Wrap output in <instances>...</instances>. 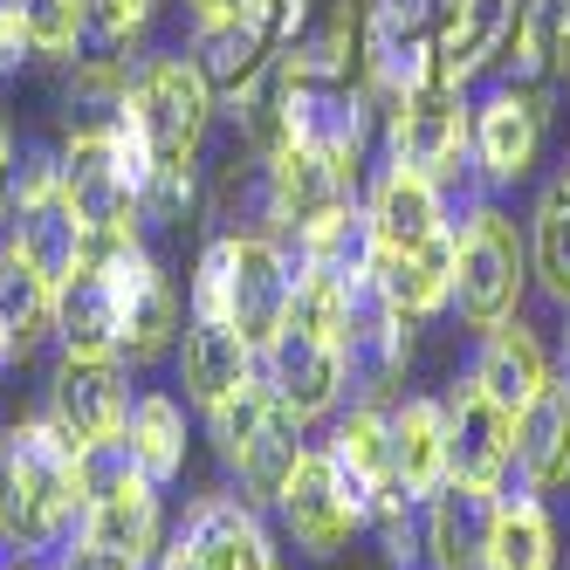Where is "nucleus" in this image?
<instances>
[{"instance_id":"obj_1","label":"nucleus","mask_w":570,"mask_h":570,"mask_svg":"<svg viewBox=\"0 0 570 570\" xmlns=\"http://www.w3.org/2000/svg\"><path fill=\"white\" fill-rule=\"evenodd\" d=\"M83 502L90 454H76L49 413L0 426V557L56 563L83 537Z\"/></svg>"},{"instance_id":"obj_2","label":"nucleus","mask_w":570,"mask_h":570,"mask_svg":"<svg viewBox=\"0 0 570 570\" xmlns=\"http://www.w3.org/2000/svg\"><path fill=\"white\" fill-rule=\"evenodd\" d=\"M125 117L145 131L151 166H158L145 220H179L193 207V173H199V151H207V131L220 117V90L207 83V69H199L186 49H158V56L131 62Z\"/></svg>"},{"instance_id":"obj_3","label":"nucleus","mask_w":570,"mask_h":570,"mask_svg":"<svg viewBox=\"0 0 570 570\" xmlns=\"http://www.w3.org/2000/svg\"><path fill=\"white\" fill-rule=\"evenodd\" d=\"M289 296H296V255L282 234L262 227H220L193 262V316L227 323L255 351H268L289 323Z\"/></svg>"},{"instance_id":"obj_4","label":"nucleus","mask_w":570,"mask_h":570,"mask_svg":"<svg viewBox=\"0 0 570 570\" xmlns=\"http://www.w3.org/2000/svg\"><path fill=\"white\" fill-rule=\"evenodd\" d=\"M522 296H529V234L502 199L481 193L454 214V316L481 337L522 316Z\"/></svg>"},{"instance_id":"obj_5","label":"nucleus","mask_w":570,"mask_h":570,"mask_svg":"<svg viewBox=\"0 0 570 570\" xmlns=\"http://www.w3.org/2000/svg\"><path fill=\"white\" fill-rule=\"evenodd\" d=\"M379 151L399 158V166H420L446 186V199L468 193L481 199L474 186V97L461 83H420L405 90L399 104H385V125H379Z\"/></svg>"},{"instance_id":"obj_6","label":"nucleus","mask_w":570,"mask_h":570,"mask_svg":"<svg viewBox=\"0 0 570 570\" xmlns=\"http://www.w3.org/2000/svg\"><path fill=\"white\" fill-rule=\"evenodd\" d=\"M207 426H214V454H220V468H227V481H234V495L255 502V509H275L282 481L296 474L303 446H309V440H303V420L282 413L275 392L255 379L248 392H234L227 405H214Z\"/></svg>"},{"instance_id":"obj_7","label":"nucleus","mask_w":570,"mask_h":570,"mask_svg":"<svg viewBox=\"0 0 570 570\" xmlns=\"http://www.w3.org/2000/svg\"><path fill=\"white\" fill-rule=\"evenodd\" d=\"M14 255H28L56 289L90 262V227L76 214V199L62 186V158L49 145H28L14 166V199H8V227H0Z\"/></svg>"},{"instance_id":"obj_8","label":"nucleus","mask_w":570,"mask_h":570,"mask_svg":"<svg viewBox=\"0 0 570 570\" xmlns=\"http://www.w3.org/2000/svg\"><path fill=\"white\" fill-rule=\"evenodd\" d=\"M158 488L145 468L125 461V446L110 454H90V502H83V550L110 557V563H131L151 570L158 550H166V509H158Z\"/></svg>"},{"instance_id":"obj_9","label":"nucleus","mask_w":570,"mask_h":570,"mask_svg":"<svg viewBox=\"0 0 570 570\" xmlns=\"http://www.w3.org/2000/svg\"><path fill=\"white\" fill-rule=\"evenodd\" d=\"M97 268H104V289H110V309H117V351H125V364L145 372V364L173 357L179 331H186V309H179L166 262H158L145 240H125V248L97 255Z\"/></svg>"},{"instance_id":"obj_10","label":"nucleus","mask_w":570,"mask_h":570,"mask_svg":"<svg viewBox=\"0 0 570 570\" xmlns=\"http://www.w3.org/2000/svg\"><path fill=\"white\" fill-rule=\"evenodd\" d=\"M275 515L309 563L344 557L357 529H372V502H364V488L331 461V446H303L296 474L282 481V495H275Z\"/></svg>"},{"instance_id":"obj_11","label":"nucleus","mask_w":570,"mask_h":570,"mask_svg":"<svg viewBox=\"0 0 570 570\" xmlns=\"http://www.w3.org/2000/svg\"><path fill=\"white\" fill-rule=\"evenodd\" d=\"M49 420L76 454H110L125 440L131 420V364L125 357H83V351H56L49 372Z\"/></svg>"},{"instance_id":"obj_12","label":"nucleus","mask_w":570,"mask_h":570,"mask_svg":"<svg viewBox=\"0 0 570 570\" xmlns=\"http://www.w3.org/2000/svg\"><path fill=\"white\" fill-rule=\"evenodd\" d=\"M543 90L537 83H495L474 104V186L488 199L515 193L543 158Z\"/></svg>"},{"instance_id":"obj_13","label":"nucleus","mask_w":570,"mask_h":570,"mask_svg":"<svg viewBox=\"0 0 570 570\" xmlns=\"http://www.w3.org/2000/svg\"><path fill=\"white\" fill-rule=\"evenodd\" d=\"M262 385L275 392L282 413H296L303 426H316V420H337L344 413L357 372H351V351L344 344H323V337L282 323V337L262 351Z\"/></svg>"},{"instance_id":"obj_14","label":"nucleus","mask_w":570,"mask_h":570,"mask_svg":"<svg viewBox=\"0 0 570 570\" xmlns=\"http://www.w3.org/2000/svg\"><path fill=\"white\" fill-rule=\"evenodd\" d=\"M454 227V199L446 186L420 166H385L364 179V234H372V255H392V248H420V240Z\"/></svg>"},{"instance_id":"obj_15","label":"nucleus","mask_w":570,"mask_h":570,"mask_svg":"<svg viewBox=\"0 0 570 570\" xmlns=\"http://www.w3.org/2000/svg\"><path fill=\"white\" fill-rule=\"evenodd\" d=\"M173 537L199 557V570H282V550L255 502H240L234 488L220 495H193Z\"/></svg>"},{"instance_id":"obj_16","label":"nucleus","mask_w":570,"mask_h":570,"mask_svg":"<svg viewBox=\"0 0 570 570\" xmlns=\"http://www.w3.org/2000/svg\"><path fill=\"white\" fill-rule=\"evenodd\" d=\"M446 405V454H454V481L502 488L515 468V413L502 399H488L474 379H454Z\"/></svg>"},{"instance_id":"obj_17","label":"nucleus","mask_w":570,"mask_h":570,"mask_svg":"<svg viewBox=\"0 0 570 570\" xmlns=\"http://www.w3.org/2000/svg\"><path fill=\"white\" fill-rule=\"evenodd\" d=\"M173 372L186 385V405L193 413H214V405H227L234 392H248L262 379V351L227 331V323H207V316H186L179 331V351H173Z\"/></svg>"},{"instance_id":"obj_18","label":"nucleus","mask_w":570,"mask_h":570,"mask_svg":"<svg viewBox=\"0 0 570 570\" xmlns=\"http://www.w3.org/2000/svg\"><path fill=\"white\" fill-rule=\"evenodd\" d=\"M488 529H495V488L446 481L420 509V557L433 570H488Z\"/></svg>"},{"instance_id":"obj_19","label":"nucleus","mask_w":570,"mask_h":570,"mask_svg":"<svg viewBox=\"0 0 570 570\" xmlns=\"http://www.w3.org/2000/svg\"><path fill=\"white\" fill-rule=\"evenodd\" d=\"M372 282H379V296H385L405 323L446 316V309H454V227L433 234V240H420V248L372 255Z\"/></svg>"},{"instance_id":"obj_20","label":"nucleus","mask_w":570,"mask_h":570,"mask_svg":"<svg viewBox=\"0 0 570 570\" xmlns=\"http://www.w3.org/2000/svg\"><path fill=\"white\" fill-rule=\"evenodd\" d=\"M186 56L207 69V83H214V90H220V104H227L234 90H248L255 76L282 56V49H275V28H268L262 14H199V21H193Z\"/></svg>"},{"instance_id":"obj_21","label":"nucleus","mask_w":570,"mask_h":570,"mask_svg":"<svg viewBox=\"0 0 570 570\" xmlns=\"http://www.w3.org/2000/svg\"><path fill=\"white\" fill-rule=\"evenodd\" d=\"M468 379H474L488 399H502L509 413H522V405L537 399L557 372H550L543 337L529 331L522 316H509V323H495V331H481V337H474V364H468Z\"/></svg>"},{"instance_id":"obj_22","label":"nucleus","mask_w":570,"mask_h":570,"mask_svg":"<svg viewBox=\"0 0 570 570\" xmlns=\"http://www.w3.org/2000/svg\"><path fill=\"white\" fill-rule=\"evenodd\" d=\"M509 474H522L543 502L570 488V379H550L515 413V468Z\"/></svg>"},{"instance_id":"obj_23","label":"nucleus","mask_w":570,"mask_h":570,"mask_svg":"<svg viewBox=\"0 0 570 570\" xmlns=\"http://www.w3.org/2000/svg\"><path fill=\"white\" fill-rule=\"evenodd\" d=\"M392 474L405 502H433L454 481V454H446V405L440 399H399L392 405Z\"/></svg>"},{"instance_id":"obj_24","label":"nucleus","mask_w":570,"mask_h":570,"mask_svg":"<svg viewBox=\"0 0 570 570\" xmlns=\"http://www.w3.org/2000/svg\"><path fill=\"white\" fill-rule=\"evenodd\" d=\"M515 0H440V83H474L509 49Z\"/></svg>"},{"instance_id":"obj_25","label":"nucleus","mask_w":570,"mask_h":570,"mask_svg":"<svg viewBox=\"0 0 570 570\" xmlns=\"http://www.w3.org/2000/svg\"><path fill=\"white\" fill-rule=\"evenodd\" d=\"M488 570H557V522L550 502L509 474L495 488V529H488Z\"/></svg>"},{"instance_id":"obj_26","label":"nucleus","mask_w":570,"mask_h":570,"mask_svg":"<svg viewBox=\"0 0 570 570\" xmlns=\"http://www.w3.org/2000/svg\"><path fill=\"white\" fill-rule=\"evenodd\" d=\"M56 309H62V289L28 255H14L0 240V331H8L14 357H35L56 337Z\"/></svg>"},{"instance_id":"obj_27","label":"nucleus","mask_w":570,"mask_h":570,"mask_svg":"<svg viewBox=\"0 0 570 570\" xmlns=\"http://www.w3.org/2000/svg\"><path fill=\"white\" fill-rule=\"evenodd\" d=\"M323 446H331V461L364 488V502L385 495V488H399V474H392V413L379 399H357L351 413H337Z\"/></svg>"},{"instance_id":"obj_28","label":"nucleus","mask_w":570,"mask_h":570,"mask_svg":"<svg viewBox=\"0 0 570 570\" xmlns=\"http://www.w3.org/2000/svg\"><path fill=\"white\" fill-rule=\"evenodd\" d=\"M125 461L145 468L158 488H173L186 474V405L173 392H138L131 399V420H125Z\"/></svg>"},{"instance_id":"obj_29","label":"nucleus","mask_w":570,"mask_h":570,"mask_svg":"<svg viewBox=\"0 0 570 570\" xmlns=\"http://www.w3.org/2000/svg\"><path fill=\"white\" fill-rule=\"evenodd\" d=\"M56 344L62 351H83V357H125L117 351V309L104 289V268H76L62 282V309H56Z\"/></svg>"},{"instance_id":"obj_30","label":"nucleus","mask_w":570,"mask_h":570,"mask_svg":"<svg viewBox=\"0 0 570 570\" xmlns=\"http://www.w3.org/2000/svg\"><path fill=\"white\" fill-rule=\"evenodd\" d=\"M529 275L570 316V193L557 179L537 193V214H529Z\"/></svg>"},{"instance_id":"obj_31","label":"nucleus","mask_w":570,"mask_h":570,"mask_svg":"<svg viewBox=\"0 0 570 570\" xmlns=\"http://www.w3.org/2000/svg\"><path fill=\"white\" fill-rule=\"evenodd\" d=\"M364 268H372V262H364ZM351 275H357V268H351ZM351 275L296 262L289 331H309V337H323V344H344V351H351Z\"/></svg>"},{"instance_id":"obj_32","label":"nucleus","mask_w":570,"mask_h":570,"mask_svg":"<svg viewBox=\"0 0 570 570\" xmlns=\"http://www.w3.org/2000/svg\"><path fill=\"white\" fill-rule=\"evenodd\" d=\"M557 28H563V0H515L509 49H502V83H543Z\"/></svg>"},{"instance_id":"obj_33","label":"nucleus","mask_w":570,"mask_h":570,"mask_svg":"<svg viewBox=\"0 0 570 570\" xmlns=\"http://www.w3.org/2000/svg\"><path fill=\"white\" fill-rule=\"evenodd\" d=\"M14 8H21V28H28L35 56L76 62L90 49V0H14Z\"/></svg>"},{"instance_id":"obj_34","label":"nucleus","mask_w":570,"mask_h":570,"mask_svg":"<svg viewBox=\"0 0 570 570\" xmlns=\"http://www.w3.org/2000/svg\"><path fill=\"white\" fill-rule=\"evenodd\" d=\"M151 14H158V0H90V49L97 56L138 49L151 35Z\"/></svg>"},{"instance_id":"obj_35","label":"nucleus","mask_w":570,"mask_h":570,"mask_svg":"<svg viewBox=\"0 0 570 570\" xmlns=\"http://www.w3.org/2000/svg\"><path fill=\"white\" fill-rule=\"evenodd\" d=\"M28 56H35V42H28V28H21V8H14V0H0V76H14Z\"/></svg>"},{"instance_id":"obj_36","label":"nucleus","mask_w":570,"mask_h":570,"mask_svg":"<svg viewBox=\"0 0 570 570\" xmlns=\"http://www.w3.org/2000/svg\"><path fill=\"white\" fill-rule=\"evenodd\" d=\"M186 14L199 21V14H262L268 28H275V0H186ZM282 49V42H275Z\"/></svg>"},{"instance_id":"obj_37","label":"nucleus","mask_w":570,"mask_h":570,"mask_svg":"<svg viewBox=\"0 0 570 570\" xmlns=\"http://www.w3.org/2000/svg\"><path fill=\"white\" fill-rule=\"evenodd\" d=\"M14 166H21L14 158V125L0 117V227H8V199H14Z\"/></svg>"},{"instance_id":"obj_38","label":"nucleus","mask_w":570,"mask_h":570,"mask_svg":"<svg viewBox=\"0 0 570 570\" xmlns=\"http://www.w3.org/2000/svg\"><path fill=\"white\" fill-rule=\"evenodd\" d=\"M49 570H131V563H110V557H97V550H83V543H76V550H62Z\"/></svg>"},{"instance_id":"obj_39","label":"nucleus","mask_w":570,"mask_h":570,"mask_svg":"<svg viewBox=\"0 0 570 570\" xmlns=\"http://www.w3.org/2000/svg\"><path fill=\"white\" fill-rule=\"evenodd\" d=\"M0 570H49V563H21V557H0Z\"/></svg>"},{"instance_id":"obj_40","label":"nucleus","mask_w":570,"mask_h":570,"mask_svg":"<svg viewBox=\"0 0 570 570\" xmlns=\"http://www.w3.org/2000/svg\"><path fill=\"white\" fill-rule=\"evenodd\" d=\"M563 379H570V323H563Z\"/></svg>"},{"instance_id":"obj_41","label":"nucleus","mask_w":570,"mask_h":570,"mask_svg":"<svg viewBox=\"0 0 570 570\" xmlns=\"http://www.w3.org/2000/svg\"><path fill=\"white\" fill-rule=\"evenodd\" d=\"M557 186H563V193H570V151H563V173H557Z\"/></svg>"}]
</instances>
